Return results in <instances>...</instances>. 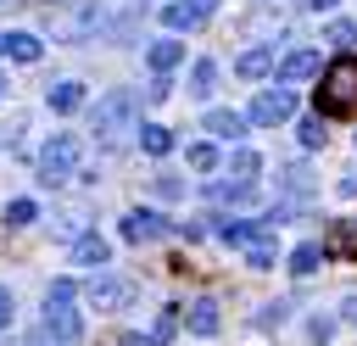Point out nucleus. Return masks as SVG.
<instances>
[{
  "instance_id": "nucleus-1",
  "label": "nucleus",
  "mask_w": 357,
  "mask_h": 346,
  "mask_svg": "<svg viewBox=\"0 0 357 346\" xmlns=\"http://www.w3.org/2000/svg\"><path fill=\"white\" fill-rule=\"evenodd\" d=\"M357 112V56H335L318 78V117H351Z\"/></svg>"
},
{
  "instance_id": "nucleus-2",
  "label": "nucleus",
  "mask_w": 357,
  "mask_h": 346,
  "mask_svg": "<svg viewBox=\"0 0 357 346\" xmlns=\"http://www.w3.org/2000/svg\"><path fill=\"white\" fill-rule=\"evenodd\" d=\"M134 112H139V95H134V89H106V95H100V106L89 112L95 140H100L106 151H117V145H123V134H128V128H139V123H134Z\"/></svg>"
},
{
  "instance_id": "nucleus-3",
  "label": "nucleus",
  "mask_w": 357,
  "mask_h": 346,
  "mask_svg": "<svg viewBox=\"0 0 357 346\" xmlns=\"http://www.w3.org/2000/svg\"><path fill=\"white\" fill-rule=\"evenodd\" d=\"M45 329H50L61 346H73V340L84 335V324H78V285H73V279H56V285L45 290Z\"/></svg>"
},
{
  "instance_id": "nucleus-4",
  "label": "nucleus",
  "mask_w": 357,
  "mask_h": 346,
  "mask_svg": "<svg viewBox=\"0 0 357 346\" xmlns=\"http://www.w3.org/2000/svg\"><path fill=\"white\" fill-rule=\"evenodd\" d=\"M73 173H78V140L73 134L45 140V151H39V184H67Z\"/></svg>"
},
{
  "instance_id": "nucleus-5",
  "label": "nucleus",
  "mask_w": 357,
  "mask_h": 346,
  "mask_svg": "<svg viewBox=\"0 0 357 346\" xmlns=\"http://www.w3.org/2000/svg\"><path fill=\"white\" fill-rule=\"evenodd\" d=\"M84 296H89V307L117 313V307H128V301H134V279H123V273H95Z\"/></svg>"
},
{
  "instance_id": "nucleus-6",
  "label": "nucleus",
  "mask_w": 357,
  "mask_h": 346,
  "mask_svg": "<svg viewBox=\"0 0 357 346\" xmlns=\"http://www.w3.org/2000/svg\"><path fill=\"white\" fill-rule=\"evenodd\" d=\"M290 112H296V95L279 84V89H262V95L251 100V112H245V117H251V123H284Z\"/></svg>"
},
{
  "instance_id": "nucleus-7",
  "label": "nucleus",
  "mask_w": 357,
  "mask_h": 346,
  "mask_svg": "<svg viewBox=\"0 0 357 346\" xmlns=\"http://www.w3.org/2000/svg\"><path fill=\"white\" fill-rule=\"evenodd\" d=\"M162 234H173V223H167L162 212H145V206H139V212L123 218V240H128V246H145V240H162Z\"/></svg>"
},
{
  "instance_id": "nucleus-8",
  "label": "nucleus",
  "mask_w": 357,
  "mask_h": 346,
  "mask_svg": "<svg viewBox=\"0 0 357 346\" xmlns=\"http://www.w3.org/2000/svg\"><path fill=\"white\" fill-rule=\"evenodd\" d=\"M39 56H45V39L39 33H28V28L0 33V61H39Z\"/></svg>"
},
{
  "instance_id": "nucleus-9",
  "label": "nucleus",
  "mask_w": 357,
  "mask_h": 346,
  "mask_svg": "<svg viewBox=\"0 0 357 346\" xmlns=\"http://www.w3.org/2000/svg\"><path fill=\"white\" fill-rule=\"evenodd\" d=\"M301 78H324V56L318 50H290L279 61V84H301Z\"/></svg>"
},
{
  "instance_id": "nucleus-10",
  "label": "nucleus",
  "mask_w": 357,
  "mask_h": 346,
  "mask_svg": "<svg viewBox=\"0 0 357 346\" xmlns=\"http://www.w3.org/2000/svg\"><path fill=\"white\" fill-rule=\"evenodd\" d=\"M212 11H218V0H173V6L162 11V22H167V28H201Z\"/></svg>"
},
{
  "instance_id": "nucleus-11",
  "label": "nucleus",
  "mask_w": 357,
  "mask_h": 346,
  "mask_svg": "<svg viewBox=\"0 0 357 346\" xmlns=\"http://www.w3.org/2000/svg\"><path fill=\"white\" fill-rule=\"evenodd\" d=\"M245 123H251V117H245V112H229V106H212V112H206V134H212V140H234V145H240V140H245Z\"/></svg>"
},
{
  "instance_id": "nucleus-12",
  "label": "nucleus",
  "mask_w": 357,
  "mask_h": 346,
  "mask_svg": "<svg viewBox=\"0 0 357 346\" xmlns=\"http://www.w3.org/2000/svg\"><path fill=\"white\" fill-rule=\"evenodd\" d=\"M324 251H329V257L357 262V218H335V223H329V234H324Z\"/></svg>"
},
{
  "instance_id": "nucleus-13",
  "label": "nucleus",
  "mask_w": 357,
  "mask_h": 346,
  "mask_svg": "<svg viewBox=\"0 0 357 346\" xmlns=\"http://www.w3.org/2000/svg\"><path fill=\"white\" fill-rule=\"evenodd\" d=\"M73 262H84V268H106V262H112V246H106L100 234H78V240H73Z\"/></svg>"
},
{
  "instance_id": "nucleus-14",
  "label": "nucleus",
  "mask_w": 357,
  "mask_h": 346,
  "mask_svg": "<svg viewBox=\"0 0 357 346\" xmlns=\"http://www.w3.org/2000/svg\"><path fill=\"white\" fill-rule=\"evenodd\" d=\"M184 318H190V335H218V324H223V318H218V301H212V296L190 301V313H184Z\"/></svg>"
},
{
  "instance_id": "nucleus-15",
  "label": "nucleus",
  "mask_w": 357,
  "mask_h": 346,
  "mask_svg": "<svg viewBox=\"0 0 357 346\" xmlns=\"http://www.w3.org/2000/svg\"><path fill=\"white\" fill-rule=\"evenodd\" d=\"M45 100H50V112H78V106H84V84L61 78V84H50V89H45Z\"/></svg>"
},
{
  "instance_id": "nucleus-16",
  "label": "nucleus",
  "mask_w": 357,
  "mask_h": 346,
  "mask_svg": "<svg viewBox=\"0 0 357 346\" xmlns=\"http://www.w3.org/2000/svg\"><path fill=\"white\" fill-rule=\"evenodd\" d=\"M145 56H151L156 78H167V67H178V61H184V45H178V39H156V45L145 50Z\"/></svg>"
},
{
  "instance_id": "nucleus-17",
  "label": "nucleus",
  "mask_w": 357,
  "mask_h": 346,
  "mask_svg": "<svg viewBox=\"0 0 357 346\" xmlns=\"http://www.w3.org/2000/svg\"><path fill=\"white\" fill-rule=\"evenodd\" d=\"M134 140H139L145 156H167V151H173V128H162V123H145Z\"/></svg>"
},
{
  "instance_id": "nucleus-18",
  "label": "nucleus",
  "mask_w": 357,
  "mask_h": 346,
  "mask_svg": "<svg viewBox=\"0 0 357 346\" xmlns=\"http://www.w3.org/2000/svg\"><path fill=\"white\" fill-rule=\"evenodd\" d=\"M324 257H329V251H324L318 240H307V246H296V251H290V273H296V279H307V273H318V262H324Z\"/></svg>"
},
{
  "instance_id": "nucleus-19",
  "label": "nucleus",
  "mask_w": 357,
  "mask_h": 346,
  "mask_svg": "<svg viewBox=\"0 0 357 346\" xmlns=\"http://www.w3.org/2000/svg\"><path fill=\"white\" fill-rule=\"evenodd\" d=\"M234 73H240V78H268V73H273V50H245V56H234Z\"/></svg>"
},
{
  "instance_id": "nucleus-20",
  "label": "nucleus",
  "mask_w": 357,
  "mask_h": 346,
  "mask_svg": "<svg viewBox=\"0 0 357 346\" xmlns=\"http://www.w3.org/2000/svg\"><path fill=\"white\" fill-rule=\"evenodd\" d=\"M212 89H218V61H206V56H201V61L190 67V95H195V100H206Z\"/></svg>"
},
{
  "instance_id": "nucleus-21",
  "label": "nucleus",
  "mask_w": 357,
  "mask_h": 346,
  "mask_svg": "<svg viewBox=\"0 0 357 346\" xmlns=\"http://www.w3.org/2000/svg\"><path fill=\"white\" fill-rule=\"evenodd\" d=\"M229 173H234V184H257V173H262V156L240 145V151L229 156Z\"/></svg>"
},
{
  "instance_id": "nucleus-22",
  "label": "nucleus",
  "mask_w": 357,
  "mask_h": 346,
  "mask_svg": "<svg viewBox=\"0 0 357 346\" xmlns=\"http://www.w3.org/2000/svg\"><path fill=\"white\" fill-rule=\"evenodd\" d=\"M218 234H223L229 246H251L257 234H268V223H240V218H223V223H218Z\"/></svg>"
},
{
  "instance_id": "nucleus-23",
  "label": "nucleus",
  "mask_w": 357,
  "mask_h": 346,
  "mask_svg": "<svg viewBox=\"0 0 357 346\" xmlns=\"http://www.w3.org/2000/svg\"><path fill=\"white\" fill-rule=\"evenodd\" d=\"M39 218V206L28 201V195H17V201H6V229H28Z\"/></svg>"
},
{
  "instance_id": "nucleus-24",
  "label": "nucleus",
  "mask_w": 357,
  "mask_h": 346,
  "mask_svg": "<svg viewBox=\"0 0 357 346\" xmlns=\"http://www.w3.org/2000/svg\"><path fill=\"white\" fill-rule=\"evenodd\" d=\"M324 39H329L340 56H351V45H357V22H329V28H324Z\"/></svg>"
},
{
  "instance_id": "nucleus-25",
  "label": "nucleus",
  "mask_w": 357,
  "mask_h": 346,
  "mask_svg": "<svg viewBox=\"0 0 357 346\" xmlns=\"http://www.w3.org/2000/svg\"><path fill=\"white\" fill-rule=\"evenodd\" d=\"M184 162H190V167H195V173H212V167H218V151H212V145H206V140H195V145H190V151H184Z\"/></svg>"
},
{
  "instance_id": "nucleus-26",
  "label": "nucleus",
  "mask_w": 357,
  "mask_h": 346,
  "mask_svg": "<svg viewBox=\"0 0 357 346\" xmlns=\"http://www.w3.org/2000/svg\"><path fill=\"white\" fill-rule=\"evenodd\" d=\"M273 257H279V251H273V240H268V234H257V240L245 246V262H251V268H273Z\"/></svg>"
},
{
  "instance_id": "nucleus-27",
  "label": "nucleus",
  "mask_w": 357,
  "mask_h": 346,
  "mask_svg": "<svg viewBox=\"0 0 357 346\" xmlns=\"http://www.w3.org/2000/svg\"><path fill=\"white\" fill-rule=\"evenodd\" d=\"M206 195H212V201H234V206H245V201H251V184H234V179H229V184H212Z\"/></svg>"
},
{
  "instance_id": "nucleus-28",
  "label": "nucleus",
  "mask_w": 357,
  "mask_h": 346,
  "mask_svg": "<svg viewBox=\"0 0 357 346\" xmlns=\"http://www.w3.org/2000/svg\"><path fill=\"white\" fill-rule=\"evenodd\" d=\"M324 140H329V128H324V117H301V145H307V151H318Z\"/></svg>"
},
{
  "instance_id": "nucleus-29",
  "label": "nucleus",
  "mask_w": 357,
  "mask_h": 346,
  "mask_svg": "<svg viewBox=\"0 0 357 346\" xmlns=\"http://www.w3.org/2000/svg\"><path fill=\"white\" fill-rule=\"evenodd\" d=\"M329 335H335V318H312V340H318V346H324V340H329Z\"/></svg>"
},
{
  "instance_id": "nucleus-30",
  "label": "nucleus",
  "mask_w": 357,
  "mask_h": 346,
  "mask_svg": "<svg viewBox=\"0 0 357 346\" xmlns=\"http://www.w3.org/2000/svg\"><path fill=\"white\" fill-rule=\"evenodd\" d=\"M11 313H17V301H11V290H6V285H0V329H6V324H11Z\"/></svg>"
},
{
  "instance_id": "nucleus-31",
  "label": "nucleus",
  "mask_w": 357,
  "mask_h": 346,
  "mask_svg": "<svg viewBox=\"0 0 357 346\" xmlns=\"http://www.w3.org/2000/svg\"><path fill=\"white\" fill-rule=\"evenodd\" d=\"M167 89H173V84H167V78H151V84H145V100H162V95H167Z\"/></svg>"
},
{
  "instance_id": "nucleus-32",
  "label": "nucleus",
  "mask_w": 357,
  "mask_h": 346,
  "mask_svg": "<svg viewBox=\"0 0 357 346\" xmlns=\"http://www.w3.org/2000/svg\"><path fill=\"white\" fill-rule=\"evenodd\" d=\"M22 346H61V340H56V335H50V329H39V335H28V340H22Z\"/></svg>"
},
{
  "instance_id": "nucleus-33",
  "label": "nucleus",
  "mask_w": 357,
  "mask_h": 346,
  "mask_svg": "<svg viewBox=\"0 0 357 346\" xmlns=\"http://www.w3.org/2000/svg\"><path fill=\"white\" fill-rule=\"evenodd\" d=\"M340 318H351V324H357V296H346V307H340Z\"/></svg>"
},
{
  "instance_id": "nucleus-34",
  "label": "nucleus",
  "mask_w": 357,
  "mask_h": 346,
  "mask_svg": "<svg viewBox=\"0 0 357 346\" xmlns=\"http://www.w3.org/2000/svg\"><path fill=\"white\" fill-rule=\"evenodd\" d=\"M307 6H312V11H329V6H340V0H307Z\"/></svg>"
},
{
  "instance_id": "nucleus-35",
  "label": "nucleus",
  "mask_w": 357,
  "mask_h": 346,
  "mask_svg": "<svg viewBox=\"0 0 357 346\" xmlns=\"http://www.w3.org/2000/svg\"><path fill=\"white\" fill-rule=\"evenodd\" d=\"M0 95H6V73H0Z\"/></svg>"
},
{
  "instance_id": "nucleus-36",
  "label": "nucleus",
  "mask_w": 357,
  "mask_h": 346,
  "mask_svg": "<svg viewBox=\"0 0 357 346\" xmlns=\"http://www.w3.org/2000/svg\"><path fill=\"white\" fill-rule=\"evenodd\" d=\"M6 6H11V0H0V11H6Z\"/></svg>"
}]
</instances>
